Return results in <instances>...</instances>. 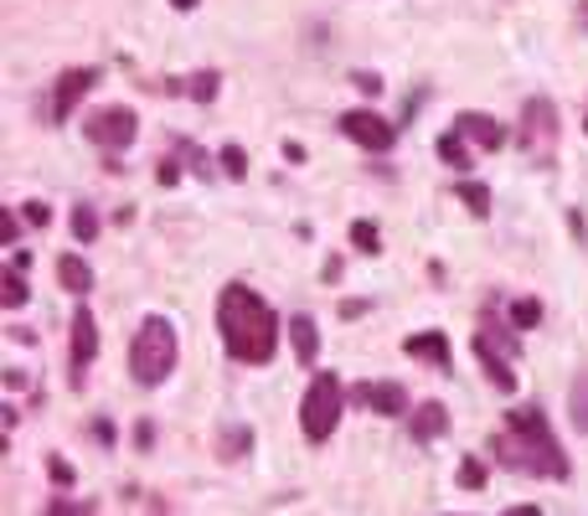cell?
I'll list each match as a JSON object with an SVG mask.
<instances>
[{
    "label": "cell",
    "instance_id": "cell-33",
    "mask_svg": "<svg viewBox=\"0 0 588 516\" xmlns=\"http://www.w3.org/2000/svg\"><path fill=\"white\" fill-rule=\"evenodd\" d=\"M47 470H52V481H57V485H73V464L68 460H57V455H52Z\"/></svg>",
    "mask_w": 588,
    "mask_h": 516
},
{
    "label": "cell",
    "instance_id": "cell-1",
    "mask_svg": "<svg viewBox=\"0 0 588 516\" xmlns=\"http://www.w3.org/2000/svg\"><path fill=\"white\" fill-rule=\"evenodd\" d=\"M218 330L222 346L233 361H248V367H264L279 351V315L258 290L248 284H228L218 294Z\"/></svg>",
    "mask_w": 588,
    "mask_h": 516
},
{
    "label": "cell",
    "instance_id": "cell-10",
    "mask_svg": "<svg viewBox=\"0 0 588 516\" xmlns=\"http://www.w3.org/2000/svg\"><path fill=\"white\" fill-rule=\"evenodd\" d=\"M99 357V321L88 315V305L73 315V388H84L88 367Z\"/></svg>",
    "mask_w": 588,
    "mask_h": 516
},
{
    "label": "cell",
    "instance_id": "cell-31",
    "mask_svg": "<svg viewBox=\"0 0 588 516\" xmlns=\"http://www.w3.org/2000/svg\"><path fill=\"white\" fill-rule=\"evenodd\" d=\"M155 181H160V187H176V181H181V166H176V160H160V166H155Z\"/></svg>",
    "mask_w": 588,
    "mask_h": 516
},
{
    "label": "cell",
    "instance_id": "cell-5",
    "mask_svg": "<svg viewBox=\"0 0 588 516\" xmlns=\"http://www.w3.org/2000/svg\"><path fill=\"white\" fill-rule=\"evenodd\" d=\"M521 155L542 171H553L557 160V103L542 99V93L521 103Z\"/></svg>",
    "mask_w": 588,
    "mask_h": 516
},
{
    "label": "cell",
    "instance_id": "cell-11",
    "mask_svg": "<svg viewBox=\"0 0 588 516\" xmlns=\"http://www.w3.org/2000/svg\"><path fill=\"white\" fill-rule=\"evenodd\" d=\"M352 397L362 403V408L382 413V418H403L408 413V388L403 382H362Z\"/></svg>",
    "mask_w": 588,
    "mask_h": 516
},
{
    "label": "cell",
    "instance_id": "cell-14",
    "mask_svg": "<svg viewBox=\"0 0 588 516\" xmlns=\"http://www.w3.org/2000/svg\"><path fill=\"white\" fill-rule=\"evenodd\" d=\"M444 429H450V408H444L439 397H429V403L413 408V445H434Z\"/></svg>",
    "mask_w": 588,
    "mask_h": 516
},
{
    "label": "cell",
    "instance_id": "cell-27",
    "mask_svg": "<svg viewBox=\"0 0 588 516\" xmlns=\"http://www.w3.org/2000/svg\"><path fill=\"white\" fill-rule=\"evenodd\" d=\"M47 516H93V506H88V501H47Z\"/></svg>",
    "mask_w": 588,
    "mask_h": 516
},
{
    "label": "cell",
    "instance_id": "cell-26",
    "mask_svg": "<svg viewBox=\"0 0 588 516\" xmlns=\"http://www.w3.org/2000/svg\"><path fill=\"white\" fill-rule=\"evenodd\" d=\"M218 160H222V171L233 176V181H237V176H248V155H243V145H222Z\"/></svg>",
    "mask_w": 588,
    "mask_h": 516
},
{
    "label": "cell",
    "instance_id": "cell-18",
    "mask_svg": "<svg viewBox=\"0 0 588 516\" xmlns=\"http://www.w3.org/2000/svg\"><path fill=\"white\" fill-rule=\"evenodd\" d=\"M568 418L578 434H588V372H578L568 388Z\"/></svg>",
    "mask_w": 588,
    "mask_h": 516
},
{
    "label": "cell",
    "instance_id": "cell-28",
    "mask_svg": "<svg viewBox=\"0 0 588 516\" xmlns=\"http://www.w3.org/2000/svg\"><path fill=\"white\" fill-rule=\"evenodd\" d=\"M459 485H470V491H480V485H486V464L475 460V455L459 464Z\"/></svg>",
    "mask_w": 588,
    "mask_h": 516
},
{
    "label": "cell",
    "instance_id": "cell-36",
    "mask_svg": "<svg viewBox=\"0 0 588 516\" xmlns=\"http://www.w3.org/2000/svg\"><path fill=\"white\" fill-rule=\"evenodd\" d=\"M501 516H542L537 506H511V512H501Z\"/></svg>",
    "mask_w": 588,
    "mask_h": 516
},
{
    "label": "cell",
    "instance_id": "cell-12",
    "mask_svg": "<svg viewBox=\"0 0 588 516\" xmlns=\"http://www.w3.org/2000/svg\"><path fill=\"white\" fill-rule=\"evenodd\" d=\"M454 135L470 139V145H480V150H501L506 145V130L490 114H475V109H465L459 120H454Z\"/></svg>",
    "mask_w": 588,
    "mask_h": 516
},
{
    "label": "cell",
    "instance_id": "cell-22",
    "mask_svg": "<svg viewBox=\"0 0 588 516\" xmlns=\"http://www.w3.org/2000/svg\"><path fill=\"white\" fill-rule=\"evenodd\" d=\"M459 202L470 206L475 217H490V191L480 181H459Z\"/></svg>",
    "mask_w": 588,
    "mask_h": 516
},
{
    "label": "cell",
    "instance_id": "cell-15",
    "mask_svg": "<svg viewBox=\"0 0 588 516\" xmlns=\"http://www.w3.org/2000/svg\"><path fill=\"white\" fill-rule=\"evenodd\" d=\"M57 284H63L68 294H88L93 290V269H88L78 254H63L57 258Z\"/></svg>",
    "mask_w": 588,
    "mask_h": 516
},
{
    "label": "cell",
    "instance_id": "cell-20",
    "mask_svg": "<svg viewBox=\"0 0 588 516\" xmlns=\"http://www.w3.org/2000/svg\"><path fill=\"white\" fill-rule=\"evenodd\" d=\"M439 160H444V166H450V171H470V150H465V139L454 135H439Z\"/></svg>",
    "mask_w": 588,
    "mask_h": 516
},
{
    "label": "cell",
    "instance_id": "cell-35",
    "mask_svg": "<svg viewBox=\"0 0 588 516\" xmlns=\"http://www.w3.org/2000/svg\"><path fill=\"white\" fill-rule=\"evenodd\" d=\"M341 315H346V321H356V315H367V300H346V305H341Z\"/></svg>",
    "mask_w": 588,
    "mask_h": 516
},
{
    "label": "cell",
    "instance_id": "cell-39",
    "mask_svg": "<svg viewBox=\"0 0 588 516\" xmlns=\"http://www.w3.org/2000/svg\"><path fill=\"white\" fill-rule=\"evenodd\" d=\"M450 516H465V512H450Z\"/></svg>",
    "mask_w": 588,
    "mask_h": 516
},
{
    "label": "cell",
    "instance_id": "cell-24",
    "mask_svg": "<svg viewBox=\"0 0 588 516\" xmlns=\"http://www.w3.org/2000/svg\"><path fill=\"white\" fill-rule=\"evenodd\" d=\"M352 248L356 254H377V248H382V233L371 223H352Z\"/></svg>",
    "mask_w": 588,
    "mask_h": 516
},
{
    "label": "cell",
    "instance_id": "cell-19",
    "mask_svg": "<svg viewBox=\"0 0 588 516\" xmlns=\"http://www.w3.org/2000/svg\"><path fill=\"white\" fill-rule=\"evenodd\" d=\"M26 279H21V269H11V263H5V274H0V305L5 310H21L26 305Z\"/></svg>",
    "mask_w": 588,
    "mask_h": 516
},
{
    "label": "cell",
    "instance_id": "cell-34",
    "mask_svg": "<svg viewBox=\"0 0 588 516\" xmlns=\"http://www.w3.org/2000/svg\"><path fill=\"white\" fill-rule=\"evenodd\" d=\"M135 445H140V449H151V445H155V424H151V418H145V424L135 429Z\"/></svg>",
    "mask_w": 588,
    "mask_h": 516
},
{
    "label": "cell",
    "instance_id": "cell-6",
    "mask_svg": "<svg viewBox=\"0 0 588 516\" xmlns=\"http://www.w3.org/2000/svg\"><path fill=\"white\" fill-rule=\"evenodd\" d=\"M517 330H496V326H480L475 330V351L486 361L490 382H496V393H517V372H511V361H517Z\"/></svg>",
    "mask_w": 588,
    "mask_h": 516
},
{
    "label": "cell",
    "instance_id": "cell-8",
    "mask_svg": "<svg viewBox=\"0 0 588 516\" xmlns=\"http://www.w3.org/2000/svg\"><path fill=\"white\" fill-rule=\"evenodd\" d=\"M341 135L356 139L362 150L382 155V150H392V145H398V124L382 120L377 109H346V114H341Z\"/></svg>",
    "mask_w": 588,
    "mask_h": 516
},
{
    "label": "cell",
    "instance_id": "cell-13",
    "mask_svg": "<svg viewBox=\"0 0 588 516\" xmlns=\"http://www.w3.org/2000/svg\"><path fill=\"white\" fill-rule=\"evenodd\" d=\"M403 351L413 361H434L439 372H450L454 367V351H450V336H444V330H413V336L403 341Z\"/></svg>",
    "mask_w": 588,
    "mask_h": 516
},
{
    "label": "cell",
    "instance_id": "cell-2",
    "mask_svg": "<svg viewBox=\"0 0 588 516\" xmlns=\"http://www.w3.org/2000/svg\"><path fill=\"white\" fill-rule=\"evenodd\" d=\"M496 460L521 470V475H547V481H568V455L547 429V413L542 408H511L506 413V429L490 439Z\"/></svg>",
    "mask_w": 588,
    "mask_h": 516
},
{
    "label": "cell",
    "instance_id": "cell-25",
    "mask_svg": "<svg viewBox=\"0 0 588 516\" xmlns=\"http://www.w3.org/2000/svg\"><path fill=\"white\" fill-rule=\"evenodd\" d=\"M218 83H222L218 72H197V78L186 83V93H191L197 103H212V99H218Z\"/></svg>",
    "mask_w": 588,
    "mask_h": 516
},
{
    "label": "cell",
    "instance_id": "cell-9",
    "mask_svg": "<svg viewBox=\"0 0 588 516\" xmlns=\"http://www.w3.org/2000/svg\"><path fill=\"white\" fill-rule=\"evenodd\" d=\"M93 83H99V68H68L63 72V78H57V93H52V124H68Z\"/></svg>",
    "mask_w": 588,
    "mask_h": 516
},
{
    "label": "cell",
    "instance_id": "cell-37",
    "mask_svg": "<svg viewBox=\"0 0 588 516\" xmlns=\"http://www.w3.org/2000/svg\"><path fill=\"white\" fill-rule=\"evenodd\" d=\"M578 26L588 32V0H578Z\"/></svg>",
    "mask_w": 588,
    "mask_h": 516
},
{
    "label": "cell",
    "instance_id": "cell-32",
    "mask_svg": "<svg viewBox=\"0 0 588 516\" xmlns=\"http://www.w3.org/2000/svg\"><path fill=\"white\" fill-rule=\"evenodd\" d=\"M352 83L362 88V93H371V99L382 93V78H377V72H352Z\"/></svg>",
    "mask_w": 588,
    "mask_h": 516
},
{
    "label": "cell",
    "instance_id": "cell-4",
    "mask_svg": "<svg viewBox=\"0 0 588 516\" xmlns=\"http://www.w3.org/2000/svg\"><path fill=\"white\" fill-rule=\"evenodd\" d=\"M341 403H346V393H341L336 372H315V382H310V388H304V397H300V429H304V439H310V445H325V439L336 434Z\"/></svg>",
    "mask_w": 588,
    "mask_h": 516
},
{
    "label": "cell",
    "instance_id": "cell-38",
    "mask_svg": "<svg viewBox=\"0 0 588 516\" xmlns=\"http://www.w3.org/2000/svg\"><path fill=\"white\" fill-rule=\"evenodd\" d=\"M170 5H176V11H197V0H170Z\"/></svg>",
    "mask_w": 588,
    "mask_h": 516
},
{
    "label": "cell",
    "instance_id": "cell-29",
    "mask_svg": "<svg viewBox=\"0 0 588 516\" xmlns=\"http://www.w3.org/2000/svg\"><path fill=\"white\" fill-rule=\"evenodd\" d=\"M21 217H26L32 227H47L52 223V206L47 202H21Z\"/></svg>",
    "mask_w": 588,
    "mask_h": 516
},
{
    "label": "cell",
    "instance_id": "cell-23",
    "mask_svg": "<svg viewBox=\"0 0 588 516\" xmlns=\"http://www.w3.org/2000/svg\"><path fill=\"white\" fill-rule=\"evenodd\" d=\"M73 238L78 243L99 238V212H93V206H78V212H73Z\"/></svg>",
    "mask_w": 588,
    "mask_h": 516
},
{
    "label": "cell",
    "instance_id": "cell-30",
    "mask_svg": "<svg viewBox=\"0 0 588 516\" xmlns=\"http://www.w3.org/2000/svg\"><path fill=\"white\" fill-rule=\"evenodd\" d=\"M16 238H21V217L16 212H0V243H5V248H16Z\"/></svg>",
    "mask_w": 588,
    "mask_h": 516
},
{
    "label": "cell",
    "instance_id": "cell-21",
    "mask_svg": "<svg viewBox=\"0 0 588 516\" xmlns=\"http://www.w3.org/2000/svg\"><path fill=\"white\" fill-rule=\"evenodd\" d=\"M511 326H517V330H537L542 326V300H532V294H526V300H517V305H511Z\"/></svg>",
    "mask_w": 588,
    "mask_h": 516
},
{
    "label": "cell",
    "instance_id": "cell-7",
    "mask_svg": "<svg viewBox=\"0 0 588 516\" xmlns=\"http://www.w3.org/2000/svg\"><path fill=\"white\" fill-rule=\"evenodd\" d=\"M84 135L99 145V150H130L140 135V120H135V109H124V103H109V109H93L84 120Z\"/></svg>",
    "mask_w": 588,
    "mask_h": 516
},
{
    "label": "cell",
    "instance_id": "cell-17",
    "mask_svg": "<svg viewBox=\"0 0 588 516\" xmlns=\"http://www.w3.org/2000/svg\"><path fill=\"white\" fill-rule=\"evenodd\" d=\"M248 449H253V429H248V424H228V429H222V439H218V455H222V460H228V464H233V460H243Z\"/></svg>",
    "mask_w": 588,
    "mask_h": 516
},
{
    "label": "cell",
    "instance_id": "cell-16",
    "mask_svg": "<svg viewBox=\"0 0 588 516\" xmlns=\"http://www.w3.org/2000/svg\"><path fill=\"white\" fill-rule=\"evenodd\" d=\"M289 341H295V357L310 367L315 351H320V326L310 321V315H295V321H289Z\"/></svg>",
    "mask_w": 588,
    "mask_h": 516
},
{
    "label": "cell",
    "instance_id": "cell-3",
    "mask_svg": "<svg viewBox=\"0 0 588 516\" xmlns=\"http://www.w3.org/2000/svg\"><path fill=\"white\" fill-rule=\"evenodd\" d=\"M176 357H181V341H176V326L166 315H145L130 341V372H135L140 388H160V382L176 372Z\"/></svg>",
    "mask_w": 588,
    "mask_h": 516
}]
</instances>
